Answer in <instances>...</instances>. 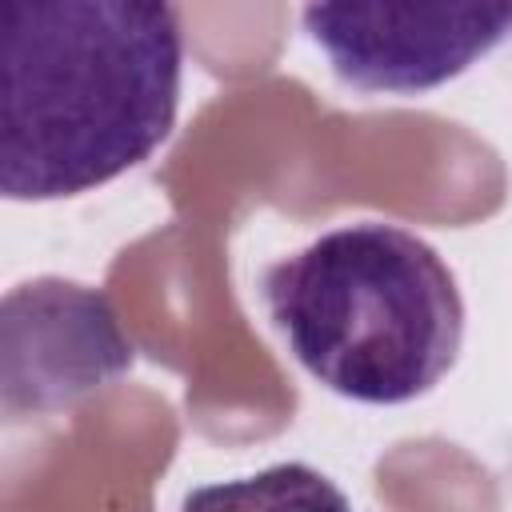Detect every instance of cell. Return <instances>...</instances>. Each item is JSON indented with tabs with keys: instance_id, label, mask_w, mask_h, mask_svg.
I'll return each mask as SVG.
<instances>
[{
	"instance_id": "cell-3",
	"label": "cell",
	"mask_w": 512,
	"mask_h": 512,
	"mask_svg": "<svg viewBox=\"0 0 512 512\" xmlns=\"http://www.w3.org/2000/svg\"><path fill=\"white\" fill-rule=\"evenodd\" d=\"M304 32L364 92H424L512 36V4H308Z\"/></svg>"
},
{
	"instance_id": "cell-5",
	"label": "cell",
	"mask_w": 512,
	"mask_h": 512,
	"mask_svg": "<svg viewBox=\"0 0 512 512\" xmlns=\"http://www.w3.org/2000/svg\"><path fill=\"white\" fill-rule=\"evenodd\" d=\"M180 512H352V504L324 472L292 460L256 476L192 488Z\"/></svg>"
},
{
	"instance_id": "cell-1",
	"label": "cell",
	"mask_w": 512,
	"mask_h": 512,
	"mask_svg": "<svg viewBox=\"0 0 512 512\" xmlns=\"http://www.w3.org/2000/svg\"><path fill=\"white\" fill-rule=\"evenodd\" d=\"M0 192L60 200L144 164L172 132L184 32L156 0H16L0 12Z\"/></svg>"
},
{
	"instance_id": "cell-4",
	"label": "cell",
	"mask_w": 512,
	"mask_h": 512,
	"mask_svg": "<svg viewBox=\"0 0 512 512\" xmlns=\"http://www.w3.org/2000/svg\"><path fill=\"white\" fill-rule=\"evenodd\" d=\"M136 360L100 288L72 280H28L4 296V412H56L112 380Z\"/></svg>"
},
{
	"instance_id": "cell-2",
	"label": "cell",
	"mask_w": 512,
	"mask_h": 512,
	"mask_svg": "<svg viewBox=\"0 0 512 512\" xmlns=\"http://www.w3.org/2000/svg\"><path fill=\"white\" fill-rule=\"evenodd\" d=\"M300 368L356 404H408L440 384L464 340V300L440 252L364 220L316 236L260 276Z\"/></svg>"
}]
</instances>
